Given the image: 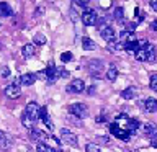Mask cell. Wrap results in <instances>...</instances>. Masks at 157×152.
Wrapping results in <instances>:
<instances>
[{
  "mask_svg": "<svg viewBox=\"0 0 157 152\" xmlns=\"http://www.w3.org/2000/svg\"><path fill=\"white\" fill-rule=\"evenodd\" d=\"M97 20H98V17H97V12L93 8H87L85 12L82 13V23L85 25V26H95Z\"/></svg>",
  "mask_w": 157,
  "mask_h": 152,
  "instance_id": "cell-1",
  "label": "cell"
},
{
  "mask_svg": "<svg viewBox=\"0 0 157 152\" xmlns=\"http://www.w3.org/2000/svg\"><path fill=\"white\" fill-rule=\"evenodd\" d=\"M69 111L75 118H87L88 116V108L83 103H74V105L69 106Z\"/></svg>",
  "mask_w": 157,
  "mask_h": 152,
  "instance_id": "cell-2",
  "label": "cell"
},
{
  "mask_svg": "<svg viewBox=\"0 0 157 152\" xmlns=\"http://www.w3.org/2000/svg\"><path fill=\"white\" fill-rule=\"evenodd\" d=\"M61 141L64 142V144H69V146H72V147H77V136L74 134L72 131H69V129H61Z\"/></svg>",
  "mask_w": 157,
  "mask_h": 152,
  "instance_id": "cell-3",
  "label": "cell"
},
{
  "mask_svg": "<svg viewBox=\"0 0 157 152\" xmlns=\"http://www.w3.org/2000/svg\"><path fill=\"white\" fill-rule=\"evenodd\" d=\"M110 131H111V134L113 136H116L118 139H121V141H124V142H128L129 141V137H131V134L128 132V129H123V127H118L115 123L110 126Z\"/></svg>",
  "mask_w": 157,
  "mask_h": 152,
  "instance_id": "cell-4",
  "label": "cell"
},
{
  "mask_svg": "<svg viewBox=\"0 0 157 152\" xmlns=\"http://www.w3.org/2000/svg\"><path fill=\"white\" fill-rule=\"evenodd\" d=\"M83 90H85V82L82 78H74L67 85V92H71V93H82Z\"/></svg>",
  "mask_w": 157,
  "mask_h": 152,
  "instance_id": "cell-5",
  "label": "cell"
},
{
  "mask_svg": "<svg viewBox=\"0 0 157 152\" xmlns=\"http://www.w3.org/2000/svg\"><path fill=\"white\" fill-rule=\"evenodd\" d=\"M39 120L43 121V124L46 126L49 131L54 129V123L51 121V118H49V113H48V108L46 106H43L41 110H39Z\"/></svg>",
  "mask_w": 157,
  "mask_h": 152,
  "instance_id": "cell-6",
  "label": "cell"
},
{
  "mask_svg": "<svg viewBox=\"0 0 157 152\" xmlns=\"http://www.w3.org/2000/svg\"><path fill=\"white\" fill-rule=\"evenodd\" d=\"M39 110H41V108H39L38 103H34V101H29L28 105H26V108H25V111L31 116L33 121H36L38 118H39Z\"/></svg>",
  "mask_w": 157,
  "mask_h": 152,
  "instance_id": "cell-7",
  "label": "cell"
},
{
  "mask_svg": "<svg viewBox=\"0 0 157 152\" xmlns=\"http://www.w3.org/2000/svg\"><path fill=\"white\" fill-rule=\"evenodd\" d=\"M100 36L105 39V41H113L115 39V29H113V26H110V25H106V26L100 28Z\"/></svg>",
  "mask_w": 157,
  "mask_h": 152,
  "instance_id": "cell-8",
  "label": "cell"
},
{
  "mask_svg": "<svg viewBox=\"0 0 157 152\" xmlns=\"http://www.w3.org/2000/svg\"><path fill=\"white\" fill-rule=\"evenodd\" d=\"M5 95H7L8 98H18L20 95H21V88H20V85L12 83V85H8L7 88H5Z\"/></svg>",
  "mask_w": 157,
  "mask_h": 152,
  "instance_id": "cell-9",
  "label": "cell"
},
{
  "mask_svg": "<svg viewBox=\"0 0 157 152\" xmlns=\"http://www.w3.org/2000/svg\"><path fill=\"white\" fill-rule=\"evenodd\" d=\"M103 67L101 61H98V59H93V61L88 62V70H90V74H93V75H97V74H100Z\"/></svg>",
  "mask_w": 157,
  "mask_h": 152,
  "instance_id": "cell-10",
  "label": "cell"
},
{
  "mask_svg": "<svg viewBox=\"0 0 157 152\" xmlns=\"http://www.w3.org/2000/svg\"><path fill=\"white\" fill-rule=\"evenodd\" d=\"M36 82V74H23L21 77H20V83H21V85H33V83Z\"/></svg>",
  "mask_w": 157,
  "mask_h": 152,
  "instance_id": "cell-11",
  "label": "cell"
},
{
  "mask_svg": "<svg viewBox=\"0 0 157 152\" xmlns=\"http://www.w3.org/2000/svg\"><path fill=\"white\" fill-rule=\"evenodd\" d=\"M144 110L147 113H155L157 111V100L155 98H146L144 100Z\"/></svg>",
  "mask_w": 157,
  "mask_h": 152,
  "instance_id": "cell-12",
  "label": "cell"
},
{
  "mask_svg": "<svg viewBox=\"0 0 157 152\" xmlns=\"http://www.w3.org/2000/svg\"><path fill=\"white\" fill-rule=\"evenodd\" d=\"M121 97L124 98V100H132V98L137 97V88H134V87H128V88H124V90L121 92Z\"/></svg>",
  "mask_w": 157,
  "mask_h": 152,
  "instance_id": "cell-13",
  "label": "cell"
},
{
  "mask_svg": "<svg viewBox=\"0 0 157 152\" xmlns=\"http://www.w3.org/2000/svg\"><path fill=\"white\" fill-rule=\"evenodd\" d=\"M46 74H48V82H49V83H52V82L57 78V69L54 67L52 62L49 64V67L46 69Z\"/></svg>",
  "mask_w": 157,
  "mask_h": 152,
  "instance_id": "cell-14",
  "label": "cell"
},
{
  "mask_svg": "<svg viewBox=\"0 0 157 152\" xmlns=\"http://www.w3.org/2000/svg\"><path fill=\"white\" fill-rule=\"evenodd\" d=\"M21 124L26 127V129H33L34 127V121L31 120V116H29L26 111H23V115H21Z\"/></svg>",
  "mask_w": 157,
  "mask_h": 152,
  "instance_id": "cell-15",
  "label": "cell"
},
{
  "mask_svg": "<svg viewBox=\"0 0 157 152\" xmlns=\"http://www.w3.org/2000/svg\"><path fill=\"white\" fill-rule=\"evenodd\" d=\"M82 48L85 49V51H95V49H97V44H95V41H92L88 36H83V39H82Z\"/></svg>",
  "mask_w": 157,
  "mask_h": 152,
  "instance_id": "cell-16",
  "label": "cell"
},
{
  "mask_svg": "<svg viewBox=\"0 0 157 152\" xmlns=\"http://www.w3.org/2000/svg\"><path fill=\"white\" fill-rule=\"evenodd\" d=\"M34 52H36V48H34V44H25V46L21 48L23 57H33Z\"/></svg>",
  "mask_w": 157,
  "mask_h": 152,
  "instance_id": "cell-17",
  "label": "cell"
},
{
  "mask_svg": "<svg viewBox=\"0 0 157 152\" xmlns=\"http://www.w3.org/2000/svg\"><path fill=\"white\" fill-rule=\"evenodd\" d=\"M142 131L146 132V134H155L157 132V124L155 123H144V124H142Z\"/></svg>",
  "mask_w": 157,
  "mask_h": 152,
  "instance_id": "cell-18",
  "label": "cell"
},
{
  "mask_svg": "<svg viewBox=\"0 0 157 152\" xmlns=\"http://www.w3.org/2000/svg\"><path fill=\"white\" fill-rule=\"evenodd\" d=\"M121 49H124V43H121V41H110L108 43V51H121Z\"/></svg>",
  "mask_w": 157,
  "mask_h": 152,
  "instance_id": "cell-19",
  "label": "cell"
},
{
  "mask_svg": "<svg viewBox=\"0 0 157 152\" xmlns=\"http://www.w3.org/2000/svg\"><path fill=\"white\" fill-rule=\"evenodd\" d=\"M12 8H10L8 3L0 2V17H12Z\"/></svg>",
  "mask_w": 157,
  "mask_h": 152,
  "instance_id": "cell-20",
  "label": "cell"
},
{
  "mask_svg": "<svg viewBox=\"0 0 157 152\" xmlns=\"http://www.w3.org/2000/svg\"><path fill=\"white\" fill-rule=\"evenodd\" d=\"M116 77H118V69H116L115 66L108 67V70H106V78H108V80H110V82H115Z\"/></svg>",
  "mask_w": 157,
  "mask_h": 152,
  "instance_id": "cell-21",
  "label": "cell"
},
{
  "mask_svg": "<svg viewBox=\"0 0 157 152\" xmlns=\"http://www.w3.org/2000/svg\"><path fill=\"white\" fill-rule=\"evenodd\" d=\"M36 150H38V152H56V149H54V147H51L49 144H46V142H38Z\"/></svg>",
  "mask_w": 157,
  "mask_h": 152,
  "instance_id": "cell-22",
  "label": "cell"
},
{
  "mask_svg": "<svg viewBox=\"0 0 157 152\" xmlns=\"http://www.w3.org/2000/svg\"><path fill=\"white\" fill-rule=\"evenodd\" d=\"M134 57H136V61H139V62L147 61V49H137L134 52Z\"/></svg>",
  "mask_w": 157,
  "mask_h": 152,
  "instance_id": "cell-23",
  "label": "cell"
},
{
  "mask_svg": "<svg viewBox=\"0 0 157 152\" xmlns=\"http://www.w3.org/2000/svg\"><path fill=\"white\" fill-rule=\"evenodd\" d=\"M137 127H139V121L137 120H129V123H128V126H126V129L129 134H134V132L137 131Z\"/></svg>",
  "mask_w": 157,
  "mask_h": 152,
  "instance_id": "cell-24",
  "label": "cell"
},
{
  "mask_svg": "<svg viewBox=\"0 0 157 152\" xmlns=\"http://www.w3.org/2000/svg\"><path fill=\"white\" fill-rule=\"evenodd\" d=\"M113 17H115V20H118V21H123V18H124V8L116 7L115 12H113Z\"/></svg>",
  "mask_w": 157,
  "mask_h": 152,
  "instance_id": "cell-25",
  "label": "cell"
},
{
  "mask_svg": "<svg viewBox=\"0 0 157 152\" xmlns=\"http://www.w3.org/2000/svg\"><path fill=\"white\" fill-rule=\"evenodd\" d=\"M12 146V139L5 134L3 137H0V149H8V147Z\"/></svg>",
  "mask_w": 157,
  "mask_h": 152,
  "instance_id": "cell-26",
  "label": "cell"
},
{
  "mask_svg": "<svg viewBox=\"0 0 157 152\" xmlns=\"http://www.w3.org/2000/svg\"><path fill=\"white\" fill-rule=\"evenodd\" d=\"M33 41H34V44H38V46H43V44H46V36L41 33H38V34H34Z\"/></svg>",
  "mask_w": 157,
  "mask_h": 152,
  "instance_id": "cell-27",
  "label": "cell"
},
{
  "mask_svg": "<svg viewBox=\"0 0 157 152\" xmlns=\"http://www.w3.org/2000/svg\"><path fill=\"white\" fill-rule=\"evenodd\" d=\"M131 34H132V31H129V29H123V31L120 33V41L121 43H128V39H129Z\"/></svg>",
  "mask_w": 157,
  "mask_h": 152,
  "instance_id": "cell-28",
  "label": "cell"
},
{
  "mask_svg": "<svg viewBox=\"0 0 157 152\" xmlns=\"http://www.w3.org/2000/svg\"><path fill=\"white\" fill-rule=\"evenodd\" d=\"M85 150L87 152H100V146L95 144V142H88L85 146Z\"/></svg>",
  "mask_w": 157,
  "mask_h": 152,
  "instance_id": "cell-29",
  "label": "cell"
},
{
  "mask_svg": "<svg viewBox=\"0 0 157 152\" xmlns=\"http://www.w3.org/2000/svg\"><path fill=\"white\" fill-rule=\"evenodd\" d=\"M149 87H151V90L157 92V74H154V75H151V80H149Z\"/></svg>",
  "mask_w": 157,
  "mask_h": 152,
  "instance_id": "cell-30",
  "label": "cell"
},
{
  "mask_svg": "<svg viewBox=\"0 0 157 152\" xmlns=\"http://www.w3.org/2000/svg\"><path fill=\"white\" fill-rule=\"evenodd\" d=\"M124 49H126V51H137V44H136V41H132V43H124Z\"/></svg>",
  "mask_w": 157,
  "mask_h": 152,
  "instance_id": "cell-31",
  "label": "cell"
},
{
  "mask_svg": "<svg viewBox=\"0 0 157 152\" xmlns=\"http://www.w3.org/2000/svg\"><path fill=\"white\" fill-rule=\"evenodd\" d=\"M61 61H62V62H69V61H72V52H69V51L62 52V54H61Z\"/></svg>",
  "mask_w": 157,
  "mask_h": 152,
  "instance_id": "cell-32",
  "label": "cell"
},
{
  "mask_svg": "<svg viewBox=\"0 0 157 152\" xmlns=\"http://www.w3.org/2000/svg\"><path fill=\"white\" fill-rule=\"evenodd\" d=\"M137 44V49H146L149 46V43H147V39H139V41H136Z\"/></svg>",
  "mask_w": 157,
  "mask_h": 152,
  "instance_id": "cell-33",
  "label": "cell"
},
{
  "mask_svg": "<svg viewBox=\"0 0 157 152\" xmlns=\"http://www.w3.org/2000/svg\"><path fill=\"white\" fill-rule=\"evenodd\" d=\"M0 75H2L3 78L10 77V69L8 67H2V69H0Z\"/></svg>",
  "mask_w": 157,
  "mask_h": 152,
  "instance_id": "cell-34",
  "label": "cell"
},
{
  "mask_svg": "<svg viewBox=\"0 0 157 152\" xmlns=\"http://www.w3.org/2000/svg\"><path fill=\"white\" fill-rule=\"evenodd\" d=\"M59 75H61V77H64V78H66V77H69V70H66V69H57V77Z\"/></svg>",
  "mask_w": 157,
  "mask_h": 152,
  "instance_id": "cell-35",
  "label": "cell"
},
{
  "mask_svg": "<svg viewBox=\"0 0 157 152\" xmlns=\"http://www.w3.org/2000/svg\"><path fill=\"white\" fill-rule=\"evenodd\" d=\"M36 78H41V80H48V74H46V70H39V72L36 74Z\"/></svg>",
  "mask_w": 157,
  "mask_h": 152,
  "instance_id": "cell-36",
  "label": "cell"
},
{
  "mask_svg": "<svg viewBox=\"0 0 157 152\" xmlns=\"http://www.w3.org/2000/svg\"><path fill=\"white\" fill-rule=\"evenodd\" d=\"M147 61H149V62L155 61V52L154 51H147Z\"/></svg>",
  "mask_w": 157,
  "mask_h": 152,
  "instance_id": "cell-37",
  "label": "cell"
},
{
  "mask_svg": "<svg viewBox=\"0 0 157 152\" xmlns=\"http://www.w3.org/2000/svg\"><path fill=\"white\" fill-rule=\"evenodd\" d=\"M151 146H152V147H155V149H157V136H154V137L151 139Z\"/></svg>",
  "mask_w": 157,
  "mask_h": 152,
  "instance_id": "cell-38",
  "label": "cell"
},
{
  "mask_svg": "<svg viewBox=\"0 0 157 152\" xmlns=\"http://www.w3.org/2000/svg\"><path fill=\"white\" fill-rule=\"evenodd\" d=\"M151 28H152V29H154V31L157 33V20H154V21L151 23Z\"/></svg>",
  "mask_w": 157,
  "mask_h": 152,
  "instance_id": "cell-39",
  "label": "cell"
},
{
  "mask_svg": "<svg viewBox=\"0 0 157 152\" xmlns=\"http://www.w3.org/2000/svg\"><path fill=\"white\" fill-rule=\"evenodd\" d=\"M98 141H100L101 144H108V139H106V137H100V139H98Z\"/></svg>",
  "mask_w": 157,
  "mask_h": 152,
  "instance_id": "cell-40",
  "label": "cell"
},
{
  "mask_svg": "<svg viewBox=\"0 0 157 152\" xmlns=\"http://www.w3.org/2000/svg\"><path fill=\"white\" fill-rule=\"evenodd\" d=\"M151 7H152V10H154V12H157V2H154V3L151 5Z\"/></svg>",
  "mask_w": 157,
  "mask_h": 152,
  "instance_id": "cell-41",
  "label": "cell"
},
{
  "mask_svg": "<svg viewBox=\"0 0 157 152\" xmlns=\"http://www.w3.org/2000/svg\"><path fill=\"white\" fill-rule=\"evenodd\" d=\"M87 3H88V0H80V5H82V7H85Z\"/></svg>",
  "mask_w": 157,
  "mask_h": 152,
  "instance_id": "cell-42",
  "label": "cell"
},
{
  "mask_svg": "<svg viewBox=\"0 0 157 152\" xmlns=\"http://www.w3.org/2000/svg\"><path fill=\"white\" fill-rule=\"evenodd\" d=\"M154 2H157V0H149V3L152 5V3H154Z\"/></svg>",
  "mask_w": 157,
  "mask_h": 152,
  "instance_id": "cell-43",
  "label": "cell"
}]
</instances>
